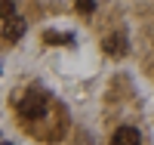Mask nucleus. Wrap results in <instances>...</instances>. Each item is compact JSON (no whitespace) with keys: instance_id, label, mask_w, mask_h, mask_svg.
I'll return each mask as SVG.
<instances>
[{"instance_id":"3","label":"nucleus","mask_w":154,"mask_h":145,"mask_svg":"<svg viewBox=\"0 0 154 145\" xmlns=\"http://www.w3.org/2000/svg\"><path fill=\"white\" fill-rule=\"evenodd\" d=\"M3 37H6V40H19V37H25V19H22V16L9 19V22L3 25Z\"/></svg>"},{"instance_id":"2","label":"nucleus","mask_w":154,"mask_h":145,"mask_svg":"<svg viewBox=\"0 0 154 145\" xmlns=\"http://www.w3.org/2000/svg\"><path fill=\"white\" fill-rule=\"evenodd\" d=\"M139 142H142V136H139L136 127H120L111 136V145H139Z\"/></svg>"},{"instance_id":"5","label":"nucleus","mask_w":154,"mask_h":145,"mask_svg":"<svg viewBox=\"0 0 154 145\" xmlns=\"http://www.w3.org/2000/svg\"><path fill=\"white\" fill-rule=\"evenodd\" d=\"M19 16V9H16V3H9V0H0V19H16Z\"/></svg>"},{"instance_id":"1","label":"nucleus","mask_w":154,"mask_h":145,"mask_svg":"<svg viewBox=\"0 0 154 145\" xmlns=\"http://www.w3.org/2000/svg\"><path fill=\"white\" fill-rule=\"evenodd\" d=\"M19 114L28 117V121L43 117V114H46V96L40 93V90H28V93H25V99L19 102Z\"/></svg>"},{"instance_id":"6","label":"nucleus","mask_w":154,"mask_h":145,"mask_svg":"<svg viewBox=\"0 0 154 145\" xmlns=\"http://www.w3.org/2000/svg\"><path fill=\"white\" fill-rule=\"evenodd\" d=\"M77 9L89 16V12H96V3H93V0H77Z\"/></svg>"},{"instance_id":"4","label":"nucleus","mask_w":154,"mask_h":145,"mask_svg":"<svg viewBox=\"0 0 154 145\" xmlns=\"http://www.w3.org/2000/svg\"><path fill=\"white\" fill-rule=\"evenodd\" d=\"M126 49H130V46H126V37L123 34H111L105 40V52H108V56H123Z\"/></svg>"}]
</instances>
